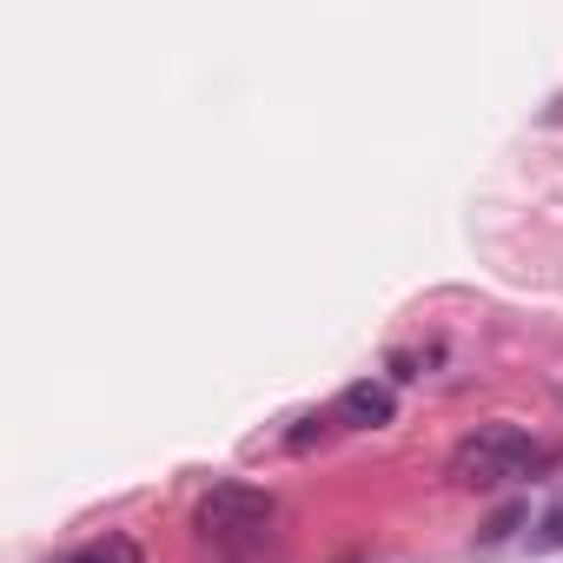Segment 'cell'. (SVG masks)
Masks as SVG:
<instances>
[{"label": "cell", "mask_w": 563, "mask_h": 563, "mask_svg": "<svg viewBox=\"0 0 563 563\" xmlns=\"http://www.w3.org/2000/svg\"><path fill=\"white\" fill-rule=\"evenodd\" d=\"M550 464H556V444L530 438L523 424H484V431H471V438L451 451V477L471 484V490L523 484V477H537V471H550Z\"/></svg>", "instance_id": "obj_1"}, {"label": "cell", "mask_w": 563, "mask_h": 563, "mask_svg": "<svg viewBox=\"0 0 563 563\" xmlns=\"http://www.w3.org/2000/svg\"><path fill=\"white\" fill-rule=\"evenodd\" d=\"M192 523H199V537L245 543V537H258V530L272 523V497H265V490H252V484H212V490L199 497Z\"/></svg>", "instance_id": "obj_2"}, {"label": "cell", "mask_w": 563, "mask_h": 563, "mask_svg": "<svg viewBox=\"0 0 563 563\" xmlns=\"http://www.w3.org/2000/svg\"><path fill=\"white\" fill-rule=\"evenodd\" d=\"M391 418H398V398H391L385 378H358V385H345L339 405H332V424H345V431H378V424H391Z\"/></svg>", "instance_id": "obj_3"}, {"label": "cell", "mask_w": 563, "mask_h": 563, "mask_svg": "<svg viewBox=\"0 0 563 563\" xmlns=\"http://www.w3.org/2000/svg\"><path fill=\"white\" fill-rule=\"evenodd\" d=\"M67 563H146L140 556V543L133 537H120V530H107V537H93V543H80Z\"/></svg>", "instance_id": "obj_4"}, {"label": "cell", "mask_w": 563, "mask_h": 563, "mask_svg": "<svg viewBox=\"0 0 563 563\" xmlns=\"http://www.w3.org/2000/svg\"><path fill=\"white\" fill-rule=\"evenodd\" d=\"M537 543H543V550H563V504H556V510L537 523Z\"/></svg>", "instance_id": "obj_5"}]
</instances>
